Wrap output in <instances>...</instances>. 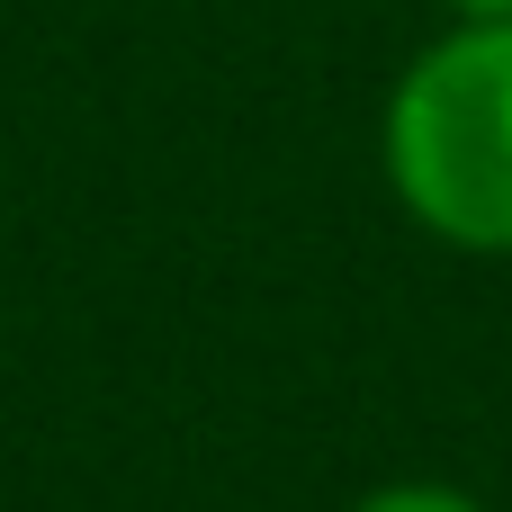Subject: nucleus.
<instances>
[{
  "label": "nucleus",
  "instance_id": "3",
  "mask_svg": "<svg viewBox=\"0 0 512 512\" xmlns=\"http://www.w3.org/2000/svg\"><path fill=\"white\" fill-rule=\"evenodd\" d=\"M459 18H512V0H450Z\"/></svg>",
  "mask_w": 512,
  "mask_h": 512
},
{
  "label": "nucleus",
  "instance_id": "1",
  "mask_svg": "<svg viewBox=\"0 0 512 512\" xmlns=\"http://www.w3.org/2000/svg\"><path fill=\"white\" fill-rule=\"evenodd\" d=\"M387 180L423 234L512 252V18H459L387 99Z\"/></svg>",
  "mask_w": 512,
  "mask_h": 512
},
{
  "label": "nucleus",
  "instance_id": "2",
  "mask_svg": "<svg viewBox=\"0 0 512 512\" xmlns=\"http://www.w3.org/2000/svg\"><path fill=\"white\" fill-rule=\"evenodd\" d=\"M351 512H486V504H477V495H459V486L414 477V486H378V495H360Z\"/></svg>",
  "mask_w": 512,
  "mask_h": 512
}]
</instances>
